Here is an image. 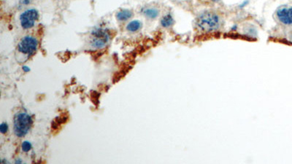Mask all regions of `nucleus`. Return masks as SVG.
Returning a JSON list of instances; mask_svg holds the SVG:
<instances>
[{"label": "nucleus", "instance_id": "20e7f679", "mask_svg": "<svg viewBox=\"0 0 292 164\" xmlns=\"http://www.w3.org/2000/svg\"><path fill=\"white\" fill-rule=\"evenodd\" d=\"M38 48V40L37 38L31 35H26L20 40L18 45V50L22 54L28 57L35 54Z\"/></svg>", "mask_w": 292, "mask_h": 164}, {"label": "nucleus", "instance_id": "f8f14e48", "mask_svg": "<svg viewBox=\"0 0 292 164\" xmlns=\"http://www.w3.org/2000/svg\"><path fill=\"white\" fill-rule=\"evenodd\" d=\"M8 123H5V122L2 123L1 125H0V132H1L2 134H6L7 132H8Z\"/></svg>", "mask_w": 292, "mask_h": 164}, {"label": "nucleus", "instance_id": "f03ea898", "mask_svg": "<svg viewBox=\"0 0 292 164\" xmlns=\"http://www.w3.org/2000/svg\"><path fill=\"white\" fill-rule=\"evenodd\" d=\"M32 118L26 112H20L15 115L13 130L15 136L22 138L30 131L32 125Z\"/></svg>", "mask_w": 292, "mask_h": 164}, {"label": "nucleus", "instance_id": "ddd939ff", "mask_svg": "<svg viewBox=\"0 0 292 164\" xmlns=\"http://www.w3.org/2000/svg\"><path fill=\"white\" fill-rule=\"evenodd\" d=\"M20 2L21 5H29V4H31V0H20Z\"/></svg>", "mask_w": 292, "mask_h": 164}, {"label": "nucleus", "instance_id": "1a4fd4ad", "mask_svg": "<svg viewBox=\"0 0 292 164\" xmlns=\"http://www.w3.org/2000/svg\"><path fill=\"white\" fill-rule=\"evenodd\" d=\"M174 22H175V21H174L173 15H172L170 13H167V14L164 15V16L162 18L160 24L161 26H162L163 28L167 29L171 27L174 24Z\"/></svg>", "mask_w": 292, "mask_h": 164}, {"label": "nucleus", "instance_id": "0eeeda50", "mask_svg": "<svg viewBox=\"0 0 292 164\" xmlns=\"http://www.w3.org/2000/svg\"><path fill=\"white\" fill-rule=\"evenodd\" d=\"M145 17L148 19H156L159 15V10L156 8H145L141 10Z\"/></svg>", "mask_w": 292, "mask_h": 164}, {"label": "nucleus", "instance_id": "dca6fc26", "mask_svg": "<svg viewBox=\"0 0 292 164\" xmlns=\"http://www.w3.org/2000/svg\"><path fill=\"white\" fill-rule=\"evenodd\" d=\"M211 1H212V2H218L219 0H211Z\"/></svg>", "mask_w": 292, "mask_h": 164}, {"label": "nucleus", "instance_id": "4468645a", "mask_svg": "<svg viewBox=\"0 0 292 164\" xmlns=\"http://www.w3.org/2000/svg\"><path fill=\"white\" fill-rule=\"evenodd\" d=\"M22 69H23V71H25V72H29V71H30L31 70V69L27 66H23Z\"/></svg>", "mask_w": 292, "mask_h": 164}, {"label": "nucleus", "instance_id": "f257e3e1", "mask_svg": "<svg viewBox=\"0 0 292 164\" xmlns=\"http://www.w3.org/2000/svg\"><path fill=\"white\" fill-rule=\"evenodd\" d=\"M196 28L204 32H212L221 26V19L217 13L205 11L199 15L195 21Z\"/></svg>", "mask_w": 292, "mask_h": 164}, {"label": "nucleus", "instance_id": "6e6552de", "mask_svg": "<svg viewBox=\"0 0 292 164\" xmlns=\"http://www.w3.org/2000/svg\"><path fill=\"white\" fill-rule=\"evenodd\" d=\"M133 16V13L131 10H122L116 13V19L119 21H126Z\"/></svg>", "mask_w": 292, "mask_h": 164}, {"label": "nucleus", "instance_id": "39448f33", "mask_svg": "<svg viewBox=\"0 0 292 164\" xmlns=\"http://www.w3.org/2000/svg\"><path fill=\"white\" fill-rule=\"evenodd\" d=\"M39 19V12L36 9H28L20 15V24L24 29H30L34 27Z\"/></svg>", "mask_w": 292, "mask_h": 164}, {"label": "nucleus", "instance_id": "423d86ee", "mask_svg": "<svg viewBox=\"0 0 292 164\" xmlns=\"http://www.w3.org/2000/svg\"><path fill=\"white\" fill-rule=\"evenodd\" d=\"M276 17L280 23L286 26L292 25V7L284 6L276 11Z\"/></svg>", "mask_w": 292, "mask_h": 164}, {"label": "nucleus", "instance_id": "9b49d317", "mask_svg": "<svg viewBox=\"0 0 292 164\" xmlns=\"http://www.w3.org/2000/svg\"><path fill=\"white\" fill-rule=\"evenodd\" d=\"M31 147H32L31 143L29 142L28 141H24L21 145V150L22 151L24 152H28L29 151H30L31 150Z\"/></svg>", "mask_w": 292, "mask_h": 164}, {"label": "nucleus", "instance_id": "2eb2a0df", "mask_svg": "<svg viewBox=\"0 0 292 164\" xmlns=\"http://www.w3.org/2000/svg\"><path fill=\"white\" fill-rule=\"evenodd\" d=\"M15 163H22V161L20 160V159H18V160L15 161Z\"/></svg>", "mask_w": 292, "mask_h": 164}, {"label": "nucleus", "instance_id": "7ed1b4c3", "mask_svg": "<svg viewBox=\"0 0 292 164\" xmlns=\"http://www.w3.org/2000/svg\"><path fill=\"white\" fill-rule=\"evenodd\" d=\"M91 37L90 46L94 49H102L108 44L111 36L109 29L98 26L91 31Z\"/></svg>", "mask_w": 292, "mask_h": 164}, {"label": "nucleus", "instance_id": "9d476101", "mask_svg": "<svg viewBox=\"0 0 292 164\" xmlns=\"http://www.w3.org/2000/svg\"><path fill=\"white\" fill-rule=\"evenodd\" d=\"M142 27V23L138 20H134V21H130L127 25H126V30L130 31V32H136L139 31Z\"/></svg>", "mask_w": 292, "mask_h": 164}]
</instances>
